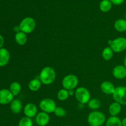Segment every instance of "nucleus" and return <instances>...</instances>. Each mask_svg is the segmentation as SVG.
<instances>
[{
  "instance_id": "6ab92c4d",
  "label": "nucleus",
  "mask_w": 126,
  "mask_h": 126,
  "mask_svg": "<svg viewBox=\"0 0 126 126\" xmlns=\"http://www.w3.org/2000/svg\"><path fill=\"white\" fill-rule=\"evenodd\" d=\"M41 84L42 83L40 80H39V79H33L28 83V89L32 92H36L40 89Z\"/></svg>"
},
{
  "instance_id": "2f4dec72",
  "label": "nucleus",
  "mask_w": 126,
  "mask_h": 126,
  "mask_svg": "<svg viewBox=\"0 0 126 126\" xmlns=\"http://www.w3.org/2000/svg\"><path fill=\"white\" fill-rule=\"evenodd\" d=\"M68 92H69V95H70V96L73 95L75 93V92H74L73 90H70V91H68Z\"/></svg>"
},
{
  "instance_id": "1a4fd4ad",
  "label": "nucleus",
  "mask_w": 126,
  "mask_h": 126,
  "mask_svg": "<svg viewBox=\"0 0 126 126\" xmlns=\"http://www.w3.org/2000/svg\"><path fill=\"white\" fill-rule=\"evenodd\" d=\"M14 96L9 89H3L0 90V104L7 105L11 103L14 100Z\"/></svg>"
},
{
  "instance_id": "7c9ffc66",
  "label": "nucleus",
  "mask_w": 126,
  "mask_h": 126,
  "mask_svg": "<svg viewBox=\"0 0 126 126\" xmlns=\"http://www.w3.org/2000/svg\"><path fill=\"white\" fill-rule=\"evenodd\" d=\"M122 121V126H126V117L124 118V119Z\"/></svg>"
},
{
  "instance_id": "a211bd4d",
  "label": "nucleus",
  "mask_w": 126,
  "mask_h": 126,
  "mask_svg": "<svg viewBox=\"0 0 126 126\" xmlns=\"http://www.w3.org/2000/svg\"><path fill=\"white\" fill-rule=\"evenodd\" d=\"M11 110L15 114H18L22 111V103L20 100L18 99H14L10 105Z\"/></svg>"
},
{
  "instance_id": "4468645a",
  "label": "nucleus",
  "mask_w": 126,
  "mask_h": 126,
  "mask_svg": "<svg viewBox=\"0 0 126 126\" xmlns=\"http://www.w3.org/2000/svg\"><path fill=\"white\" fill-rule=\"evenodd\" d=\"M11 58L10 52L5 48L0 49V66L2 67L8 64Z\"/></svg>"
},
{
  "instance_id": "4be33fe9",
  "label": "nucleus",
  "mask_w": 126,
  "mask_h": 126,
  "mask_svg": "<svg viewBox=\"0 0 126 126\" xmlns=\"http://www.w3.org/2000/svg\"><path fill=\"white\" fill-rule=\"evenodd\" d=\"M21 90H22V86L19 82H13L10 85L9 91L14 96L18 95L20 93Z\"/></svg>"
},
{
  "instance_id": "bb28decb",
  "label": "nucleus",
  "mask_w": 126,
  "mask_h": 126,
  "mask_svg": "<svg viewBox=\"0 0 126 126\" xmlns=\"http://www.w3.org/2000/svg\"><path fill=\"white\" fill-rule=\"evenodd\" d=\"M54 113L56 116L59 118H63L66 115V111L61 107H57Z\"/></svg>"
},
{
  "instance_id": "0eeeda50",
  "label": "nucleus",
  "mask_w": 126,
  "mask_h": 126,
  "mask_svg": "<svg viewBox=\"0 0 126 126\" xmlns=\"http://www.w3.org/2000/svg\"><path fill=\"white\" fill-rule=\"evenodd\" d=\"M113 98L114 102L121 105H126V86H118L116 87Z\"/></svg>"
},
{
  "instance_id": "39448f33",
  "label": "nucleus",
  "mask_w": 126,
  "mask_h": 126,
  "mask_svg": "<svg viewBox=\"0 0 126 126\" xmlns=\"http://www.w3.org/2000/svg\"><path fill=\"white\" fill-rule=\"evenodd\" d=\"M79 80L77 76L75 75H68L63 78L62 82L63 89L70 91V90H74L78 85Z\"/></svg>"
},
{
  "instance_id": "f03ea898",
  "label": "nucleus",
  "mask_w": 126,
  "mask_h": 126,
  "mask_svg": "<svg viewBox=\"0 0 126 126\" xmlns=\"http://www.w3.org/2000/svg\"><path fill=\"white\" fill-rule=\"evenodd\" d=\"M87 122L90 126H102L106 123L105 115L99 111H93L88 115Z\"/></svg>"
},
{
  "instance_id": "9b49d317",
  "label": "nucleus",
  "mask_w": 126,
  "mask_h": 126,
  "mask_svg": "<svg viewBox=\"0 0 126 126\" xmlns=\"http://www.w3.org/2000/svg\"><path fill=\"white\" fill-rule=\"evenodd\" d=\"M23 113L25 116L28 118H32L36 116L38 114L37 107L33 103H28L25 106L23 109Z\"/></svg>"
},
{
  "instance_id": "2eb2a0df",
  "label": "nucleus",
  "mask_w": 126,
  "mask_h": 126,
  "mask_svg": "<svg viewBox=\"0 0 126 126\" xmlns=\"http://www.w3.org/2000/svg\"><path fill=\"white\" fill-rule=\"evenodd\" d=\"M122 110L121 105L118 102H113L110 105L108 111L110 114L111 116H117L118 114H120Z\"/></svg>"
},
{
  "instance_id": "423d86ee",
  "label": "nucleus",
  "mask_w": 126,
  "mask_h": 126,
  "mask_svg": "<svg viewBox=\"0 0 126 126\" xmlns=\"http://www.w3.org/2000/svg\"><path fill=\"white\" fill-rule=\"evenodd\" d=\"M39 108L42 111L48 113H54L57 108V105L55 101L51 98H46L42 100L39 103Z\"/></svg>"
},
{
  "instance_id": "9d476101",
  "label": "nucleus",
  "mask_w": 126,
  "mask_h": 126,
  "mask_svg": "<svg viewBox=\"0 0 126 126\" xmlns=\"http://www.w3.org/2000/svg\"><path fill=\"white\" fill-rule=\"evenodd\" d=\"M35 121L39 126H46L50 121V116L48 113L45 112H39L36 116Z\"/></svg>"
},
{
  "instance_id": "a878e982",
  "label": "nucleus",
  "mask_w": 126,
  "mask_h": 126,
  "mask_svg": "<svg viewBox=\"0 0 126 126\" xmlns=\"http://www.w3.org/2000/svg\"><path fill=\"white\" fill-rule=\"evenodd\" d=\"M18 126H33V121L32 118L28 117H23L19 121Z\"/></svg>"
},
{
  "instance_id": "f3484780",
  "label": "nucleus",
  "mask_w": 126,
  "mask_h": 126,
  "mask_svg": "<svg viewBox=\"0 0 126 126\" xmlns=\"http://www.w3.org/2000/svg\"><path fill=\"white\" fill-rule=\"evenodd\" d=\"M114 28L117 32L123 33L126 32V20L123 18H119L115 21Z\"/></svg>"
},
{
  "instance_id": "393cba45",
  "label": "nucleus",
  "mask_w": 126,
  "mask_h": 126,
  "mask_svg": "<svg viewBox=\"0 0 126 126\" xmlns=\"http://www.w3.org/2000/svg\"><path fill=\"white\" fill-rule=\"evenodd\" d=\"M69 96H70V95H69L68 91L65 89H60L57 93V98L60 101L66 100L68 98Z\"/></svg>"
},
{
  "instance_id": "412c9836",
  "label": "nucleus",
  "mask_w": 126,
  "mask_h": 126,
  "mask_svg": "<svg viewBox=\"0 0 126 126\" xmlns=\"http://www.w3.org/2000/svg\"><path fill=\"white\" fill-rule=\"evenodd\" d=\"M112 4L110 0H102L100 3L99 8L102 12H108L111 9Z\"/></svg>"
},
{
  "instance_id": "f8f14e48",
  "label": "nucleus",
  "mask_w": 126,
  "mask_h": 126,
  "mask_svg": "<svg viewBox=\"0 0 126 126\" xmlns=\"http://www.w3.org/2000/svg\"><path fill=\"white\" fill-rule=\"evenodd\" d=\"M112 73L116 79H123L126 78V68L123 65H117L113 69Z\"/></svg>"
},
{
  "instance_id": "6e6552de",
  "label": "nucleus",
  "mask_w": 126,
  "mask_h": 126,
  "mask_svg": "<svg viewBox=\"0 0 126 126\" xmlns=\"http://www.w3.org/2000/svg\"><path fill=\"white\" fill-rule=\"evenodd\" d=\"M111 49L114 52L120 53L126 49V38L124 37H119L112 40L110 44Z\"/></svg>"
},
{
  "instance_id": "b1692460",
  "label": "nucleus",
  "mask_w": 126,
  "mask_h": 126,
  "mask_svg": "<svg viewBox=\"0 0 126 126\" xmlns=\"http://www.w3.org/2000/svg\"><path fill=\"white\" fill-rule=\"evenodd\" d=\"M88 107L91 110L96 111L101 107V102L97 98H92L87 103Z\"/></svg>"
},
{
  "instance_id": "cd10ccee",
  "label": "nucleus",
  "mask_w": 126,
  "mask_h": 126,
  "mask_svg": "<svg viewBox=\"0 0 126 126\" xmlns=\"http://www.w3.org/2000/svg\"><path fill=\"white\" fill-rule=\"evenodd\" d=\"M110 1L113 4L119 6V5L122 4L125 1V0H110Z\"/></svg>"
},
{
  "instance_id": "dca6fc26",
  "label": "nucleus",
  "mask_w": 126,
  "mask_h": 126,
  "mask_svg": "<svg viewBox=\"0 0 126 126\" xmlns=\"http://www.w3.org/2000/svg\"><path fill=\"white\" fill-rule=\"evenodd\" d=\"M15 41L19 46H24L28 41L27 34L22 32L16 33L15 34Z\"/></svg>"
},
{
  "instance_id": "ddd939ff",
  "label": "nucleus",
  "mask_w": 126,
  "mask_h": 126,
  "mask_svg": "<svg viewBox=\"0 0 126 126\" xmlns=\"http://www.w3.org/2000/svg\"><path fill=\"white\" fill-rule=\"evenodd\" d=\"M100 89L107 95H113L116 89L115 86L110 81H103L100 85Z\"/></svg>"
},
{
  "instance_id": "c85d7f7f",
  "label": "nucleus",
  "mask_w": 126,
  "mask_h": 126,
  "mask_svg": "<svg viewBox=\"0 0 126 126\" xmlns=\"http://www.w3.org/2000/svg\"><path fill=\"white\" fill-rule=\"evenodd\" d=\"M4 44V39L3 36L0 34V49L2 48Z\"/></svg>"
},
{
  "instance_id": "7ed1b4c3",
  "label": "nucleus",
  "mask_w": 126,
  "mask_h": 126,
  "mask_svg": "<svg viewBox=\"0 0 126 126\" xmlns=\"http://www.w3.org/2000/svg\"><path fill=\"white\" fill-rule=\"evenodd\" d=\"M18 26L20 32L26 34H29L32 33L35 29L36 21L33 17H27L22 20Z\"/></svg>"
},
{
  "instance_id": "72a5a7b5",
  "label": "nucleus",
  "mask_w": 126,
  "mask_h": 126,
  "mask_svg": "<svg viewBox=\"0 0 126 126\" xmlns=\"http://www.w3.org/2000/svg\"><path fill=\"white\" fill-rule=\"evenodd\" d=\"M125 20H126V14H125Z\"/></svg>"
},
{
  "instance_id": "473e14b6",
  "label": "nucleus",
  "mask_w": 126,
  "mask_h": 126,
  "mask_svg": "<svg viewBox=\"0 0 126 126\" xmlns=\"http://www.w3.org/2000/svg\"><path fill=\"white\" fill-rule=\"evenodd\" d=\"M124 65L126 68V56L124 57Z\"/></svg>"
},
{
  "instance_id": "aec40b11",
  "label": "nucleus",
  "mask_w": 126,
  "mask_h": 126,
  "mask_svg": "<svg viewBox=\"0 0 126 126\" xmlns=\"http://www.w3.org/2000/svg\"><path fill=\"white\" fill-rule=\"evenodd\" d=\"M105 126H123L122 121L118 116H110L106 121Z\"/></svg>"
},
{
  "instance_id": "f257e3e1",
  "label": "nucleus",
  "mask_w": 126,
  "mask_h": 126,
  "mask_svg": "<svg viewBox=\"0 0 126 126\" xmlns=\"http://www.w3.org/2000/svg\"><path fill=\"white\" fill-rule=\"evenodd\" d=\"M56 78V73L54 69L50 66L43 68L39 73V79L42 84L49 85L52 84Z\"/></svg>"
},
{
  "instance_id": "c756f323",
  "label": "nucleus",
  "mask_w": 126,
  "mask_h": 126,
  "mask_svg": "<svg viewBox=\"0 0 126 126\" xmlns=\"http://www.w3.org/2000/svg\"><path fill=\"white\" fill-rule=\"evenodd\" d=\"M14 31H15L16 33H18V32H20V30L19 26H16V27H15L14 28Z\"/></svg>"
},
{
  "instance_id": "5701e85b",
  "label": "nucleus",
  "mask_w": 126,
  "mask_h": 126,
  "mask_svg": "<svg viewBox=\"0 0 126 126\" xmlns=\"http://www.w3.org/2000/svg\"><path fill=\"white\" fill-rule=\"evenodd\" d=\"M113 55H114V52L111 49L110 47H106L102 51V57L106 61L111 60L113 57Z\"/></svg>"
},
{
  "instance_id": "20e7f679",
  "label": "nucleus",
  "mask_w": 126,
  "mask_h": 126,
  "mask_svg": "<svg viewBox=\"0 0 126 126\" xmlns=\"http://www.w3.org/2000/svg\"><path fill=\"white\" fill-rule=\"evenodd\" d=\"M75 95L78 102L81 104H86L91 100L90 92L84 87H79L76 89Z\"/></svg>"
}]
</instances>
